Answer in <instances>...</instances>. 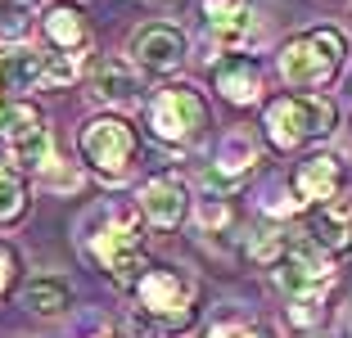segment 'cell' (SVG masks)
Masks as SVG:
<instances>
[{"instance_id": "obj_16", "label": "cell", "mask_w": 352, "mask_h": 338, "mask_svg": "<svg viewBox=\"0 0 352 338\" xmlns=\"http://www.w3.org/2000/svg\"><path fill=\"white\" fill-rule=\"evenodd\" d=\"M68 302H73V289L59 275H36L23 284V307L36 311V316H59Z\"/></svg>"}, {"instance_id": "obj_23", "label": "cell", "mask_w": 352, "mask_h": 338, "mask_svg": "<svg viewBox=\"0 0 352 338\" xmlns=\"http://www.w3.org/2000/svg\"><path fill=\"white\" fill-rule=\"evenodd\" d=\"M28 36V14L19 0H0V41H23Z\"/></svg>"}, {"instance_id": "obj_32", "label": "cell", "mask_w": 352, "mask_h": 338, "mask_svg": "<svg viewBox=\"0 0 352 338\" xmlns=\"http://www.w3.org/2000/svg\"><path fill=\"white\" fill-rule=\"evenodd\" d=\"M0 91H5V86H0Z\"/></svg>"}, {"instance_id": "obj_9", "label": "cell", "mask_w": 352, "mask_h": 338, "mask_svg": "<svg viewBox=\"0 0 352 338\" xmlns=\"http://www.w3.org/2000/svg\"><path fill=\"white\" fill-rule=\"evenodd\" d=\"M190 199H186V185L172 181V176H158V181H149L145 190H140V212L149 216L154 225H181V216H186Z\"/></svg>"}, {"instance_id": "obj_4", "label": "cell", "mask_w": 352, "mask_h": 338, "mask_svg": "<svg viewBox=\"0 0 352 338\" xmlns=\"http://www.w3.org/2000/svg\"><path fill=\"white\" fill-rule=\"evenodd\" d=\"M91 253L113 271V280H122V284L140 280V221L131 207L104 212V225L91 235Z\"/></svg>"}, {"instance_id": "obj_21", "label": "cell", "mask_w": 352, "mask_h": 338, "mask_svg": "<svg viewBox=\"0 0 352 338\" xmlns=\"http://www.w3.org/2000/svg\"><path fill=\"white\" fill-rule=\"evenodd\" d=\"M82 54H41V82L45 86H73Z\"/></svg>"}, {"instance_id": "obj_26", "label": "cell", "mask_w": 352, "mask_h": 338, "mask_svg": "<svg viewBox=\"0 0 352 338\" xmlns=\"http://www.w3.org/2000/svg\"><path fill=\"white\" fill-rule=\"evenodd\" d=\"M199 221H204L208 230H212V225H226L230 221V207L221 203V199H204V203H199Z\"/></svg>"}, {"instance_id": "obj_22", "label": "cell", "mask_w": 352, "mask_h": 338, "mask_svg": "<svg viewBox=\"0 0 352 338\" xmlns=\"http://www.w3.org/2000/svg\"><path fill=\"white\" fill-rule=\"evenodd\" d=\"M23 207H28V194H23L19 176L0 172V221H5V225H10V221H19V216H23Z\"/></svg>"}, {"instance_id": "obj_3", "label": "cell", "mask_w": 352, "mask_h": 338, "mask_svg": "<svg viewBox=\"0 0 352 338\" xmlns=\"http://www.w3.org/2000/svg\"><path fill=\"white\" fill-rule=\"evenodd\" d=\"M135 149H140V140L122 117H95L82 126V158L104 181H122L135 163Z\"/></svg>"}, {"instance_id": "obj_10", "label": "cell", "mask_w": 352, "mask_h": 338, "mask_svg": "<svg viewBox=\"0 0 352 338\" xmlns=\"http://www.w3.org/2000/svg\"><path fill=\"white\" fill-rule=\"evenodd\" d=\"M91 95L104 104H135L140 100V77L126 59H100L91 72Z\"/></svg>"}, {"instance_id": "obj_24", "label": "cell", "mask_w": 352, "mask_h": 338, "mask_svg": "<svg viewBox=\"0 0 352 338\" xmlns=\"http://www.w3.org/2000/svg\"><path fill=\"white\" fill-rule=\"evenodd\" d=\"M285 253V239H280V230H258V235L249 239V257H258V262H271V257Z\"/></svg>"}, {"instance_id": "obj_33", "label": "cell", "mask_w": 352, "mask_h": 338, "mask_svg": "<svg viewBox=\"0 0 352 338\" xmlns=\"http://www.w3.org/2000/svg\"><path fill=\"white\" fill-rule=\"evenodd\" d=\"M19 5H23V0H19Z\"/></svg>"}, {"instance_id": "obj_19", "label": "cell", "mask_w": 352, "mask_h": 338, "mask_svg": "<svg viewBox=\"0 0 352 338\" xmlns=\"http://www.w3.org/2000/svg\"><path fill=\"white\" fill-rule=\"evenodd\" d=\"M258 163V149H253L249 135H226L221 140V154H217V172L235 176V181H244V172Z\"/></svg>"}, {"instance_id": "obj_31", "label": "cell", "mask_w": 352, "mask_h": 338, "mask_svg": "<svg viewBox=\"0 0 352 338\" xmlns=\"http://www.w3.org/2000/svg\"><path fill=\"white\" fill-rule=\"evenodd\" d=\"M253 338H267V334H253Z\"/></svg>"}, {"instance_id": "obj_12", "label": "cell", "mask_w": 352, "mask_h": 338, "mask_svg": "<svg viewBox=\"0 0 352 338\" xmlns=\"http://www.w3.org/2000/svg\"><path fill=\"white\" fill-rule=\"evenodd\" d=\"M311 235L330 253H352V203H321L311 212Z\"/></svg>"}, {"instance_id": "obj_28", "label": "cell", "mask_w": 352, "mask_h": 338, "mask_svg": "<svg viewBox=\"0 0 352 338\" xmlns=\"http://www.w3.org/2000/svg\"><path fill=\"white\" fill-rule=\"evenodd\" d=\"M14 271H19V257H14V248H0V293L14 284Z\"/></svg>"}, {"instance_id": "obj_7", "label": "cell", "mask_w": 352, "mask_h": 338, "mask_svg": "<svg viewBox=\"0 0 352 338\" xmlns=\"http://www.w3.org/2000/svg\"><path fill=\"white\" fill-rule=\"evenodd\" d=\"M135 293H140V307L154 311V316H167V320H181V311L190 307V280L172 267H158V271H145V275L135 280Z\"/></svg>"}, {"instance_id": "obj_6", "label": "cell", "mask_w": 352, "mask_h": 338, "mask_svg": "<svg viewBox=\"0 0 352 338\" xmlns=\"http://www.w3.org/2000/svg\"><path fill=\"white\" fill-rule=\"evenodd\" d=\"M276 280L289 297H321V289L330 284V262L316 253L311 239H294L285 248V262H280Z\"/></svg>"}, {"instance_id": "obj_2", "label": "cell", "mask_w": 352, "mask_h": 338, "mask_svg": "<svg viewBox=\"0 0 352 338\" xmlns=\"http://www.w3.org/2000/svg\"><path fill=\"white\" fill-rule=\"evenodd\" d=\"M334 126V104L325 95H285L267 109V135L280 149H298L302 140L330 135Z\"/></svg>"}, {"instance_id": "obj_18", "label": "cell", "mask_w": 352, "mask_h": 338, "mask_svg": "<svg viewBox=\"0 0 352 338\" xmlns=\"http://www.w3.org/2000/svg\"><path fill=\"white\" fill-rule=\"evenodd\" d=\"M41 113L32 109V104H10V109H0V140L5 144H19L28 140V135L41 131Z\"/></svg>"}, {"instance_id": "obj_1", "label": "cell", "mask_w": 352, "mask_h": 338, "mask_svg": "<svg viewBox=\"0 0 352 338\" xmlns=\"http://www.w3.org/2000/svg\"><path fill=\"white\" fill-rule=\"evenodd\" d=\"M343 59H348V41H343V32L334 27H316L307 36H294L285 50H280V77L289 86H325L339 77Z\"/></svg>"}, {"instance_id": "obj_30", "label": "cell", "mask_w": 352, "mask_h": 338, "mask_svg": "<svg viewBox=\"0 0 352 338\" xmlns=\"http://www.w3.org/2000/svg\"><path fill=\"white\" fill-rule=\"evenodd\" d=\"M122 338H158V334L145 325V320H126V325H122Z\"/></svg>"}, {"instance_id": "obj_29", "label": "cell", "mask_w": 352, "mask_h": 338, "mask_svg": "<svg viewBox=\"0 0 352 338\" xmlns=\"http://www.w3.org/2000/svg\"><path fill=\"white\" fill-rule=\"evenodd\" d=\"M208 338H253V329L239 325V320H226V325H212V329H208Z\"/></svg>"}, {"instance_id": "obj_14", "label": "cell", "mask_w": 352, "mask_h": 338, "mask_svg": "<svg viewBox=\"0 0 352 338\" xmlns=\"http://www.w3.org/2000/svg\"><path fill=\"white\" fill-rule=\"evenodd\" d=\"M45 36H50L63 54H77V50L91 45V23H86V14L73 10V5H54V10L45 14Z\"/></svg>"}, {"instance_id": "obj_27", "label": "cell", "mask_w": 352, "mask_h": 338, "mask_svg": "<svg viewBox=\"0 0 352 338\" xmlns=\"http://www.w3.org/2000/svg\"><path fill=\"white\" fill-rule=\"evenodd\" d=\"M316 316H321V297H294L289 302V320H298V325H311Z\"/></svg>"}, {"instance_id": "obj_20", "label": "cell", "mask_w": 352, "mask_h": 338, "mask_svg": "<svg viewBox=\"0 0 352 338\" xmlns=\"http://www.w3.org/2000/svg\"><path fill=\"white\" fill-rule=\"evenodd\" d=\"M14 149V163L19 167H36V172H45L50 167V131H36V135H28V140H19V144H10Z\"/></svg>"}, {"instance_id": "obj_11", "label": "cell", "mask_w": 352, "mask_h": 338, "mask_svg": "<svg viewBox=\"0 0 352 338\" xmlns=\"http://www.w3.org/2000/svg\"><path fill=\"white\" fill-rule=\"evenodd\" d=\"M217 91L226 95L230 104H253L262 95V72L253 59L244 54H230L226 63H217Z\"/></svg>"}, {"instance_id": "obj_15", "label": "cell", "mask_w": 352, "mask_h": 338, "mask_svg": "<svg viewBox=\"0 0 352 338\" xmlns=\"http://www.w3.org/2000/svg\"><path fill=\"white\" fill-rule=\"evenodd\" d=\"M204 14H208V27L217 32L221 41H244L253 27L249 19V0H204Z\"/></svg>"}, {"instance_id": "obj_17", "label": "cell", "mask_w": 352, "mask_h": 338, "mask_svg": "<svg viewBox=\"0 0 352 338\" xmlns=\"http://www.w3.org/2000/svg\"><path fill=\"white\" fill-rule=\"evenodd\" d=\"M36 82H41V54H32V50L0 54V86L5 91H32Z\"/></svg>"}, {"instance_id": "obj_13", "label": "cell", "mask_w": 352, "mask_h": 338, "mask_svg": "<svg viewBox=\"0 0 352 338\" xmlns=\"http://www.w3.org/2000/svg\"><path fill=\"white\" fill-rule=\"evenodd\" d=\"M339 185H343V172H339V158H330V154L307 158L302 172H298V194L307 203H334Z\"/></svg>"}, {"instance_id": "obj_25", "label": "cell", "mask_w": 352, "mask_h": 338, "mask_svg": "<svg viewBox=\"0 0 352 338\" xmlns=\"http://www.w3.org/2000/svg\"><path fill=\"white\" fill-rule=\"evenodd\" d=\"M41 185H45V190H63V194H73L77 185H82V172H68V167H45V172H41Z\"/></svg>"}, {"instance_id": "obj_8", "label": "cell", "mask_w": 352, "mask_h": 338, "mask_svg": "<svg viewBox=\"0 0 352 338\" xmlns=\"http://www.w3.org/2000/svg\"><path fill=\"white\" fill-rule=\"evenodd\" d=\"M131 54L149 72H176L181 59H186V36L176 27H167V23H149V27H140L131 36Z\"/></svg>"}, {"instance_id": "obj_5", "label": "cell", "mask_w": 352, "mask_h": 338, "mask_svg": "<svg viewBox=\"0 0 352 338\" xmlns=\"http://www.w3.org/2000/svg\"><path fill=\"white\" fill-rule=\"evenodd\" d=\"M149 126L158 140L186 144L208 126V109L190 86H172V91H158V100L149 104Z\"/></svg>"}]
</instances>
